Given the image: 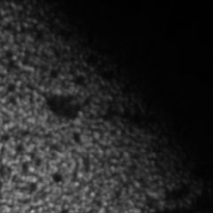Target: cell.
<instances>
[{
	"label": "cell",
	"mask_w": 213,
	"mask_h": 213,
	"mask_svg": "<svg viewBox=\"0 0 213 213\" xmlns=\"http://www.w3.org/2000/svg\"><path fill=\"white\" fill-rule=\"evenodd\" d=\"M51 179H52V181L55 182V183H61L63 181V176H62L61 173L55 172L51 175Z\"/></svg>",
	"instance_id": "1"
},
{
	"label": "cell",
	"mask_w": 213,
	"mask_h": 213,
	"mask_svg": "<svg viewBox=\"0 0 213 213\" xmlns=\"http://www.w3.org/2000/svg\"><path fill=\"white\" fill-rule=\"evenodd\" d=\"M72 138L76 144H81V141H82V137H81L80 133H78V132H74L72 135Z\"/></svg>",
	"instance_id": "2"
},
{
	"label": "cell",
	"mask_w": 213,
	"mask_h": 213,
	"mask_svg": "<svg viewBox=\"0 0 213 213\" xmlns=\"http://www.w3.org/2000/svg\"><path fill=\"white\" fill-rule=\"evenodd\" d=\"M49 75H50L51 78H57L58 77V71L57 70H51L50 73H49Z\"/></svg>",
	"instance_id": "3"
},
{
	"label": "cell",
	"mask_w": 213,
	"mask_h": 213,
	"mask_svg": "<svg viewBox=\"0 0 213 213\" xmlns=\"http://www.w3.org/2000/svg\"><path fill=\"white\" fill-rule=\"evenodd\" d=\"M16 89H17V86H16V84H14V83H9L7 85V91H9V92H14L16 91Z\"/></svg>",
	"instance_id": "4"
},
{
	"label": "cell",
	"mask_w": 213,
	"mask_h": 213,
	"mask_svg": "<svg viewBox=\"0 0 213 213\" xmlns=\"http://www.w3.org/2000/svg\"><path fill=\"white\" fill-rule=\"evenodd\" d=\"M84 81H85V79H84V77H82V76H79V77H77L75 79V82L77 84H83Z\"/></svg>",
	"instance_id": "5"
},
{
	"label": "cell",
	"mask_w": 213,
	"mask_h": 213,
	"mask_svg": "<svg viewBox=\"0 0 213 213\" xmlns=\"http://www.w3.org/2000/svg\"><path fill=\"white\" fill-rule=\"evenodd\" d=\"M23 150H24V146L22 145V144H19L17 147H16V151H17L18 153H21V152H23Z\"/></svg>",
	"instance_id": "6"
},
{
	"label": "cell",
	"mask_w": 213,
	"mask_h": 213,
	"mask_svg": "<svg viewBox=\"0 0 213 213\" xmlns=\"http://www.w3.org/2000/svg\"><path fill=\"white\" fill-rule=\"evenodd\" d=\"M58 213H70V210H69L68 208H62Z\"/></svg>",
	"instance_id": "7"
},
{
	"label": "cell",
	"mask_w": 213,
	"mask_h": 213,
	"mask_svg": "<svg viewBox=\"0 0 213 213\" xmlns=\"http://www.w3.org/2000/svg\"><path fill=\"white\" fill-rule=\"evenodd\" d=\"M0 19H1V14H0Z\"/></svg>",
	"instance_id": "8"
}]
</instances>
